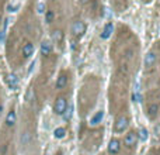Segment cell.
<instances>
[{"label": "cell", "instance_id": "ffe728a7", "mask_svg": "<svg viewBox=\"0 0 160 155\" xmlns=\"http://www.w3.org/2000/svg\"><path fill=\"white\" fill-rule=\"evenodd\" d=\"M80 1H81V3H87L89 0H80Z\"/></svg>", "mask_w": 160, "mask_h": 155}, {"label": "cell", "instance_id": "7a4b0ae2", "mask_svg": "<svg viewBox=\"0 0 160 155\" xmlns=\"http://www.w3.org/2000/svg\"><path fill=\"white\" fill-rule=\"evenodd\" d=\"M13 130L3 127V133L0 134V155H17Z\"/></svg>", "mask_w": 160, "mask_h": 155}, {"label": "cell", "instance_id": "277c9868", "mask_svg": "<svg viewBox=\"0 0 160 155\" xmlns=\"http://www.w3.org/2000/svg\"><path fill=\"white\" fill-rule=\"evenodd\" d=\"M122 152V144H121V137L119 135H112L108 145H107V155H121Z\"/></svg>", "mask_w": 160, "mask_h": 155}, {"label": "cell", "instance_id": "2e32d148", "mask_svg": "<svg viewBox=\"0 0 160 155\" xmlns=\"http://www.w3.org/2000/svg\"><path fill=\"white\" fill-rule=\"evenodd\" d=\"M55 137L56 138H65V135H66V130L63 129V127H59V129L55 130Z\"/></svg>", "mask_w": 160, "mask_h": 155}, {"label": "cell", "instance_id": "8992f818", "mask_svg": "<svg viewBox=\"0 0 160 155\" xmlns=\"http://www.w3.org/2000/svg\"><path fill=\"white\" fill-rule=\"evenodd\" d=\"M146 116L150 121H156L160 116V104L157 102H150L148 106H146Z\"/></svg>", "mask_w": 160, "mask_h": 155}, {"label": "cell", "instance_id": "5b68a950", "mask_svg": "<svg viewBox=\"0 0 160 155\" xmlns=\"http://www.w3.org/2000/svg\"><path fill=\"white\" fill-rule=\"evenodd\" d=\"M68 107H69V102H68V97L65 96V95H60L55 99V102H53V113L56 114V116H63L65 112L68 110Z\"/></svg>", "mask_w": 160, "mask_h": 155}, {"label": "cell", "instance_id": "ac0fdd59", "mask_svg": "<svg viewBox=\"0 0 160 155\" xmlns=\"http://www.w3.org/2000/svg\"><path fill=\"white\" fill-rule=\"evenodd\" d=\"M146 155H160V147H159V145L152 147V148L148 151V154H146Z\"/></svg>", "mask_w": 160, "mask_h": 155}, {"label": "cell", "instance_id": "4fadbf2b", "mask_svg": "<svg viewBox=\"0 0 160 155\" xmlns=\"http://www.w3.org/2000/svg\"><path fill=\"white\" fill-rule=\"evenodd\" d=\"M52 52V44L49 43V41H44L41 44V54H42L44 57H49Z\"/></svg>", "mask_w": 160, "mask_h": 155}, {"label": "cell", "instance_id": "ba28073f", "mask_svg": "<svg viewBox=\"0 0 160 155\" xmlns=\"http://www.w3.org/2000/svg\"><path fill=\"white\" fill-rule=\"evenodd\" d=\"M86 32V24L83 21H75L73 26H72V34L75 35L76 38L81 37Z\"/></svg>", "mask_w": 160, "mask_h": 155}, {"label": "cell", "instance_id": "30bf717a", "mask_svg": "<svg viewBox=\"0 0 160 155\" xmlns=\"http://www.w3.org/2000/svg\"><path fill=\"white\" fill-rule=\"evenodd\" d=\"M68 86V75L66 73H60L56 79V89L58 90H62Z\"/></svg>", "mask_w": 160, "mask_h": 155}, {"label": "cell", "instance_id": "d6986e66", "mask_svg": "<svg viewBox=\"0 0 160 155\" xmlns=\"http://www.w3.org/2000/svg\"><path fill=\"white\" fill-rule=\"evenodd\" d=\"M45 11H47L45 10V3H44V1H39L37 4V13L38 14H44Z\"/></svg>", "mask_w": 160, "mask_h": 155}, {"label": "cell", "instance_id": "8fae6325", "mask_svg": "<svg viewBox=\"0 0 160 155\" xmlns=\"http://www.w3.org/2000/svg\"><path fill=\"white\" fill-rule=\"evenodd\" d=\"M156 59H157V57H156L155 52H148V55H146V58H145V66L146 68H150V66H153V65L156 64Z\"/></svg>", "mask_w": 160, "mask_h": 155}, {"label": "cell", "instance_id": "3957f363", "mask_svg": "<svg viewBox=\"0 0 160 155\" xmlns=\"http://www.w3.org/2000/svg\"><path fill=\"white\" fill-rule=\"evenodd\" d=\"M81 138H83V148H86L87 151H96L103 143V133L97 131L96 129L91 133L81 134Z\"/></svg>", "mask_w": 160, "mask_h": 155}, {"label": "cell", "instance_id": "e0dca14e", "mask_svg": "<svg viewBox=\"0 0 160 155\" xmlns=\"http://www.w3.org/2000/svg\"><path fill=\"white\" fill-rule=\"evenodd\" d=\"M53 18H55V14H53L52 10H47V11H45V21H47V23H52Z\"/></svg>", "mask_w": 160, "mask_h": 155}, {"label": "cell", "instance_id": "9c48e42d", "mask_svg": "<svg viewBox=\"0 0 160 155\" xmlns=\"http://www.w3.org/2000/svg\"><path fill=\"white\" fill-rule=\"evenodd\" d=\"M34 52H35V47H34V44L32 43H25L24 45H23L21 55H23V58L24 59L31 58L32 55H34Z\"/></svg>", "mask_w": 160, "mask_h": 155}, {"label": "cell", "instance_id": "5bb4252c", "mask_svg": "<svg viewBox=\"0 0 160 155\" xmlns=\"http://www.w3.org/2000/svg\"><path fill=\"white\" fill-rule=\"evenodd\" d=\"M112 32H114V26H112V23H108L105 27H104V30L101 32V38L103 40H107V38H110Z\"/></svg>", "mask_w": 160, "mask_h": 155}, {"label": "cell", "instance_id": "7c38bea8", "mask_svg": "<svg viewBox=\"0 0 160 155\" xmlns=\"http://www.w3.org/2000/svg\"><path fill=\"white\" fill-rule=\"evenodd\" d=\"M6 82H7V85L10 86L11 89H16L17 86H18V78L14 73H9V75L6 76Z\"/></svg>", "mask_w": 160, "mask_h": 155}, {"label": "cell", "instance_id": "6da1fadb", "mask_svg": "<svg viewBox=\"0 0 160 155\" xmlns=\"http://www.w3.org/2000/svg\"><path fill=\"white\" fill-rule=\"evenodd\" d=\"M121 144H122V152L121 155H135L138 151L139 145V134L136 130L128 129L121 137Z\"/></svg>", "mask_w": 160, "mask_h": 155}, {"label": "cell", "instance_id": "9a60e30c", "mask_svg": "<svg viewBox=\"0 0 160 155\" xmlns=\"http://www.w3.org/2000/svg\"><path fill=\"white\" fill-rule=\"evenodd\" d=\"M52 40L55 44H58V45H60L62 44V41H63V32L60 31V30H55L52 34Z\"/></svg>", "mask_w": 160, "mask_h": 155}, {"label": "cell", "instance_id": "52a82bcc", "mask_svg": "<svg viewBox=\"0 0 160 155\" xmlns=\"http://www.w3.org/2000/svg\"><path fill=\"white\" fill-rule=\"evenodd\" d=\"M16 124H17V113L14 109H10V110L7 112V114H6L3 127H6V129H14Z\"/></svg>", "mask_w": 160, "mask_h": 155}]
</instances>
